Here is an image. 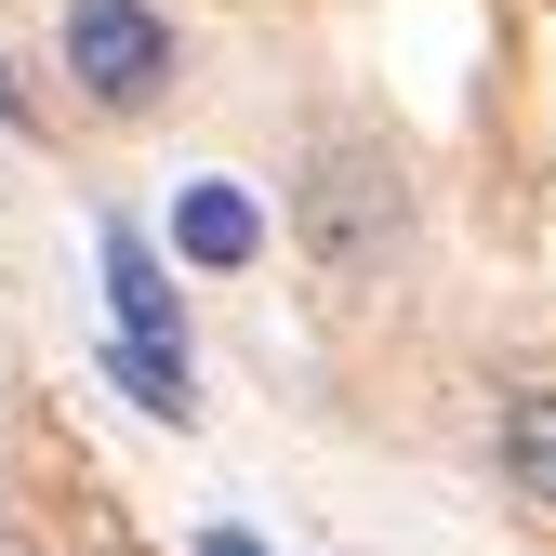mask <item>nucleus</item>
<instances>
[{
	"instance_id": "4",
	"label": "nucleus",
	"mask_w": 556,
	"mask_h": 556,
	"mask_svg": "<svg viewBox=\"0 0 556 556\" xmlns=\"http://www.w3.org/2000/svg\"><path fill=\"white\" fill-rule=\"evenodd\" d=\"M491 464H504V491H517L530 517H556V384H517V397L491 410Z\"/></svg>"
},
{
	"instance_id": "3",
	"label": "nucleus",
	"mask_w": 556,
	"mask_h": 556,
	"mask_svg": "<svg viewBox=\"0 0 556 556\" xmlns=\"http://www.w3.org/2000/svg\"><path fill=\"white\" fill-rule=\"evenodd\" d=\"M265 252V199L239 186V173H199V186H173V265H199V278H239Z\"/></svg>"
},
{
	"instance_id": "8",
	"label": "nucleus",
	"mask_w": 556,
	"mask_h": 556,
	"mask_svg": "<svg viewBox=\"0 0 556 556\" xmlns=\"http://www.w3.org/2000/svg\"><path fill=\"white\" fill-rule=\"evenodd\" d=\"M199 556H265V543H239V530H213V543H199Z\"/></svg>"
},
{
	"instance_id": "9",
	"label": "nucleus",
	"mask_w": 556,
	"mask_h": 556,
	"mask_svg": "<svg viewBox=\"0 0 556 556\" xmlns=\"http://www.w3.org/2000/svg\"><path fill=\"white\" fill-rule=\"evenodd\" d=\"M0 556H40V543H27V530H0Z\"/></svg>"
},
{
	"instance_id": "7",
	"label": "nucleus",
	"mask_w": 556,
	"mask_h": 556,
	"mask_svg": "<svg viewBox=\"0 0 556 556\" xmlns=\"http://www.w3.org/2000/svg\"><path fill=\"white\" fill-rule=\"evenodd\" d=\"M0 132H40V106H27V80H14V53H0Z\"/></svg>"
},
{
	"instance_id": "6",
	"label": "nucleus",
	"mask_w": 556,
	"mask_h": 556,
	"mask_svg": "<svg viewBox=\"0 0 556 556\" xmlns=\"http://www.w3.org/2000/svg\"><path fill=\"white\" fill-rule=\"evenodd\" d=\"M106 371L132 384V410H160V425H186V410H199V384H186V344H147V331H119V344H106Z\"/></svg>"
},
{
	"instance_id": "5",
	"label": "nucleus",
	"mask_w": 556,
	"mask_h": 556,
	"mask_svg": "<svg viewBox=\"0 0 556 556\" xmlns=\"http://www.w3.org/2000/svg\"><path fill=\"white\" fill-rule=\"evenodd\" d=\"M106 292H119V331H147V344H186V305H173V265L132 239V226H106Z\"/></svg>"
},
{
	"instance_id": "1",
	"label": "nucleus",
	"mask_w": 556,
	"mask_h": 556,
	"mask_svg": "<svg viewBox=\"0 0 556 556\" xmlns=\"http://www.w3.org/2000/svg\"><path fill=\"white\" fill-rule=\"evenodd\" d=\"M292 252L331 292H371L384 265H410V173L384 132H318L292 173Z\"/></svg>"
},
{
	"instance_id": "2",
	"label": "nucleus",
	"mask_w": 556,
	"mask_h": 556,
	"mask_svg": "<svg viewBox=\"0 0 556 556\" xmlns=\"http://www.w3.org/2000/svg\"><path fill=\"white\" fill-rule=\"evenodd\" d=\"M66 80L93 119H147L173 93V14L160 0H66Z\"/></svg>"
}]
</instances>
